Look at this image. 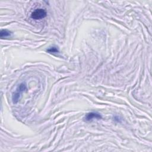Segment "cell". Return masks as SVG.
<instances>
[{
  "instance_id": "7a4b0ae2",
  "label": "cell",
  "mask_w": 152,
  "mask_h": 152,
  "mask_svg": "<svg viewBox=\"0 0 152 152\" xmlns=\"http://www.w3.org/2000/svg\"><path fill=\"white\" fill-rule=\"evenodd\" d=\"M47 15L46 11L43 8L36 9L31 14V17L34 20H40L45 18Z\"/></svg>"
},
{
  "instance_id": "3957f363",
  "label": "cell",
  "mask_w": 152,
  "mask_h": 152,
  "mask_svg": "<svg viewBox=\"0 0 152 152\" xmlns=\"http://www.w3.org/2000/svg\"><path fill=\"white\" fill-rule=\"evenodd\" d=\"M102 118V116H101V115L100 113H97V112H93L87 113L84 117V119L86 121H91L92 119H100Z\"/></svg>"
},
{
  "instance_id": "277c9868",
  "label": "cell",
  "mask_w": 152,
  "mask_h": 152,
  "mask_svg": "<svg viewBox=\"0 0 152 152\" xmlns=\"http://www.w3.org/2000/svg\"><path fill=\"white\" fill-rule=\"evenodd\" d=\"M11 32L6 29L1 30V32H0V36H1V38H2V39L4 37H9L11 36Z\"/></svg>"
},
{
  "instance_id": "5b68a950",
  "label": "cell",
  "mask_w": 152,
  "mask_h": 152,
  "mask_svg": "<svg viewBox=\"0 0 152 152\" xmlns=\"http://www.w3.org/2000/svg\"><path fill=\"white\" fill-rule=\"evenodd\" d=\"M47 52L50 53H57L59 52V49L56 46H52L48 49Z\"/></svg>"
},
{
  "instance_id": "6da1fadb",
  "label": "cell",
  "mask_w": 152,
  "mask_h": 152,
  "mask_svg": "<svg viewBox=\"0 0 152 152\" xmlns=\"http://www.w3.org/2000/svg\"><path fill=\"white\" fill-rule=\"evenodd\" d=\"M27 90V87L25 83H22L18 85L15 91L12 94V99L14 103H17V102L19 100L21 94L23 93V92L24 90Z\"/></svg>"
}]
</instances>
